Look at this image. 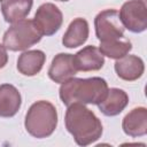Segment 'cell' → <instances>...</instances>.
Here are the masks:
<instances>
[{"mask_svg":"<svg viewBox=\"0 0 147 147\" xmlns=\"http://www.w3.org/2000/svg\"><path fill=\"white\" fill-rule=\"evenodd\" d=\"M64 124L68 132L79 146H88L102 136L101 121L83 103L76 102L68 106Z\"/></svg>","mask_w":147,"mask_h":147,"instance_id":"cell-1","label":"cell"},{"mask_svg":"<svg viewBox=\"0 0 147 147\" xmlns=\"http://www.w3.org/2000/svg\"><path fill=\"white\" fill-rule=\"evenodd\" d=\"M108 88L106 79L101 77H72L61 84L59 94L61 101L67 107L76 102L83 105H98L105 99Z\"/></svg>","mask_w":147,"mask_h":147,"instance_id":"cell-2","label":"cell"},{"mask_svg":"<svg viewBox=\"0 0 147 147\" xmlns=\"http://www.w3.org/2000/svg\"><path fill=\"white\" fill-rule=\"evenodd\" d=\"M24 126L26 132L38 139L53 134L57 126V111L55 106L45 100L32 103L25 115Z\"/></svg>","mask_w":147,"mask_h":147,"instance_id":"cell-3","label":"cell"},{"mask_svg":"<svg viewBox=\"0 0 147 147\" xmlns=\"http://www.w3.org/2000/svg\"><path fill=\"white\" fill-rule=\"evenodd\" d=\"M41 32L34 24L33 20H20L11 23L2 37V45L6 49L18 52L25 51L41 40Z\"/></svg>","mask_w":147,"mask_h":147,"instance_id":"cell-4","label":"cell"},{"mask_svg":"<svg viewBox=\"0 0 147 147\" xmlns=\"http://www.w3.org/2000/svg\"><path fill=\"white\" fill-rule=\"evenodd\" d=\"M96 38L100 41L121 39L124 37V30L119 14L116 9H106L100 11L94 18Z\"/></svg>","mask_w":147,"mask_h":147,"instance_id":"cell-5","label":"cell"},{"mask_svg":"<svg viewBox=\"0 0 147 147\" xmlns=\"http://www.w3.org/2000/svg\"><path fill=\"white\" fill-rule=\"evenodd\" d=\"M119 18L125 29L133 33L147 29V7L142 0H129L119 9Z\"/></svg>","mask_w":147,"mask_h":147,"instance_id":"cell-6","label":"cell"},{"mask_svg":"<svg viewBox=\"0 0 147 147\" xmlns=\"http://www.w3.org/2000/svg\"><path fill=\"white\" fill-rule=\"evenodd\" d=\"M33 22L42 36H53L60 30L63 23V15L57 6L46 2L38 7Z\"/></svg>","mask_w":147,"mask_h":147,"instance_id":"cell-7","label":"cell"},{"mask_svg":"<svg viewBox=\"0 0 147 147\" xmlns=\"http://www.w3.org/2000/svg\"><path fill=\"white\" fill-rule=\"evenodd\" d=\"M77 70L74 64V55L68 53L56 54L48 69V77L59 84L67 82L68 79L75 77Z\"/></svg>","mask_w":147,"mask_h":147,"instance_id":"cell-8","label":"cell"},{"mask_svg":"<svg viewBox=\"0 0 147 147\" xmlns=\"http://www.w3.org/2000/svg\"><path fill=\"white\" fill-rule=\"evenodd\" d=\"M74 64L77 71H96L105 64V56L95 46H86L74 55Z\"/></svg>","mask_w":147,"mask_h":147,"instance_id":"cell-9","label":"cell"},{"mask_svg":"<svg viewBox=\"0 0 147 147\" xmlns=\"http://www.w3.org/2000/svg\"><path fill=\"white\" fill-rule=\"evenodd\" d=\"M115 71L116 75L126 82H133L139 79L144 71H145V64L141 57L137 55H125L115 62Z\"/></svg>","mask_w":147,"mask_h":147,"instance_id":"cell-10","label":"cell"},{"mask_svg":"<svg viewBox=\"0 0 147 147\" xmlns=\"http://www.w3.org/2000/svg\"><path fill=\"white\" fill-rule=\"evenodd\" d=\"M129 103V95L124 90L121 88H108L105 99L98 103L99 110L105 116H116L121 114Z\"/></svg>","mask_w":147,"mask_h":147,"instance_id":"cell-11","label":"cell"},{"mask_svg":"<svg viewBox=\"0 0 147 147\" xmlns=\"http://www.w3.org/2000/svg\"><path fill=\"white\" fill-rule=\"evenodd\" d=\"M122 129L132 138L145 136L147 133V109L145 107L133 108L123 118Z\"/></svg>","mask_w":147,"mask_h":147,"instance_id":"cell-12","label":"cell"},{"mask_svg":"<svg viewBox=\"0 0 147 147\" xmlns=\"http://www.w3.org/2000/svg\"><path fill=\"white\" fill-rule=\"evenodd\" d=\"M22 105V96L18 90L11 84L0 85V117H13Z\"/></svg>","mask_w":147,"mask_h":147,"instance_id":"cell-13","label":"cell"},{"mask_svg":"<svg viewBox=\"0 0 147 147\" xmlns=\"http://www.w3.org/2000/svg\"><path fill=\"white\" fill-rule=\"evenodd\" d=\"M90 29L85 18L77 17L69 24L67 31L63 34L62 44L67 48H76L86 42L88 38Z\"/></svg>","mask_w":147,"mask_h":147,"instance_id":"cell-14","label":"cell"},{"mask_svg":"<svg viewBox=\"0 0 147 147\" xmlns=\"http://www.w3.org/2000/svg\"><path fill=\"white\" fill-rule=\"evenodd\" d=\"M46 61V55L40 49L23 52L17 59V70L24 76H34L40 72Z\"/></svg>","mask_w":147,"mask_h":147,"instance_id":"cell-15","label":"cell"},{"mask_svg":"<svg viewBox=\"0 0 147 147\" xmlns=\"http://www.w3.org/2000/svg\"><path fill=\"white\" fill-rule=\"evenodd\" d=\"M33 0H3L1 11L8 23H15L26 17L32 8Z\"/></svg>","mask_w":147,"mask_h":147,"instance_id":"cell-16","label":"cell"},{"mask_svg":"<svg viewBox=\"0 0 147 147\" xmlns=\"http://www.w3.org/2000/svg\"><path fill=\"white\" fill-rule=\"evenodd\" d=\"M132 49V44L127 39H114L108 41H100L99 51L102 53L103 56H107L109 59L118 60Z\"/></svg>","mask_w":147,"mask_h":147,"instance_id":"cell-17","label":"cell"},{"mask_svg":"<svg viewBox=\"0 0 147 147\" xmlns=\"http://www.w3.org/2000/svg\"><path fill=\"white\" fill-rule=\"evenodd\" d=\"M8 62V54H7V49L3 45L0 44V69L3 68Z\"/></svg>","mask_w":147,"mask_h":147,"instance_id":"cell-18","label":"cell"},{"mask_svg":"<svg viewBox=\"0 0 147 147\" xmlns=\"http://www.w3.org/2000/svg\"><path fill=\"white\" fill-rule=\"evenodd\" d=\"M57 1H69V0H57Z\"/></svg>","mask_w":147,"mask_h":147,"instance_id":"cell-19","label":"cell"},{"mask_svg":"<svg viewBox=\"0 0 147 147\" xmlns=\"http://www.w3.org/2000/svg\"><path fill=\"white\" fill-rule=\"evenodd\" d=\"M2 1H3V0H0V2H2Z\"/></svg>","mask_w":147,"mask_h":147,"instance_id":"cell-20","label":"cell"},{"mask_svg":"<svg viewBox=\"0 0 147 147\" xmlns=\"http://www.w3.org/2000/svg\"><path fill=\"white\" fill-rule=\"evenodd\" d=\"M142 1H145V2H146V0H142Z\"/></svg>","mask_w":147,"mask_h":147,"instance_id":"cell-21","label":"cell"}]
</instances>
